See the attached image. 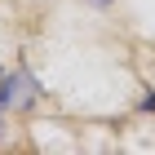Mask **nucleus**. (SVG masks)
I'll list each match as a JSON object with an SVG mask.
<instances>
[{"label": "nucleus", "instance_id": "2", "mask_svg": "<svg viewBox=\"0 0 155 155\" xmlns=\"http://www.w3.org/2000/svg\"><path fill=\"white\" fill-rule=\"evenodd\" d=\"M0 80H5V71H0Z\"/></svg>", "mask_w": 155, "mask_h": 155}, {"label": "nucleus", "instance_id": "1", "mask_svg": "<svg viewBox=\"0 0 155 155\" xmlns=\"http://www.w3.org/2000/svg\"><path fill=\"white\" fill-rule=\"evenodd\" d=\"M36 102V84H31V75L27 71H13V75H5L0 80V107H31Z\"/></svg>", "mask_w": 155, "mask_h": 155}]
</instances>
